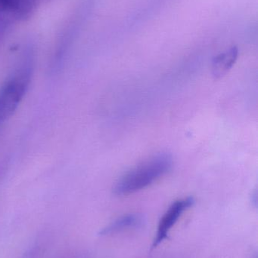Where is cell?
<instances>
[{"mask_svg": "<svg viewBox=\"0 0 258 258\" xmlns=\"http://www.w3.org/2000/svg\"><path fill=\"white\" fill-rule=\"evenodd\" d=\"M195 203L193 197H186L174 202L161 218L158 226L156 238L153 242L152 248L159 246L168 238V233L179 218Z\"/></svg>", "mask_w": 258, "mask_h": 258, "instance_id": "3", "label": "cell"}, {"mask_svg": "<svg viewBox=\"0 0 258 258\" xmlns=\"http://www.w3.org/2000/svg\"><path fill=\"white\" fill-rule=\"evenodd\" d=\"M144 224L143 217L139 214H128L111 223L109 226L103 229L102 235L115 234L119 232L130 229L139 228Z\"/></svg>", "mask_w": 258, "mask_h": 258, "instance_id": "4", "label": "cell"}, {"mask_svg": "<svg viewBox=\"0 0 258 258\" xmlns=\"http://www.w3.org/2000/svg\"><path fill=\"white\" fill-rule=\"evenodd\" d=\"M34 49L24 48L18 64L0 87V128L14 114L25 96L34 69Z\"/></svg>", "mask_w": 258, "mask_h": 258, "instance_id": "1", "label": "cell"}, {"mask_svg": "<svg viewBox=\"0 0 258 258\" xmlns=\"http://www.w3.org/2000/svg\"><path fill=\"white\" fill-rule=\"evenodd\" d=\"M172 165L173 158L171 155H156L121 177L114 186V194L127 196L142 190L166 174Z\"/></svg>", "mask_w": 258, "mask_h": 258, "instance_id": "2", "label": "cell"}, {"mask_svg": "<svg viewBox=\"0 0 258 258\" xmlns=\"http://www.w3.org/2000/svg\"><path fill=\"white\" fill-rule=\"evenodd\" d=\"M238 56L239 49L237 47H232L225 52L221 53L214 57L212 63L213 75L215 77H221L225 75L236 63Z\"/></svg>", "mask_w": 258, "mask_h": 258, "instance_id": "5", "label": "cell"}]
</instances>
